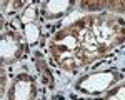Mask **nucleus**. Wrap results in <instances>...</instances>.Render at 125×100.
Listing matches in <instances>:
<instances>
[{"instance_id":"9","label":"nucleus","mask_w":125,"mask_h":100,"mask_svg":"<svg viewBox=\"0 0 125 100\" xmlns=\"http://www.w3.org/2000/svg\"><path fill=\"white\" fill-rule=\"evenodd\" d=\"M37 65H39V70L42 72V79H43V83L47 82L48 85L52 87V85H53V77L50 75V70H48V67H47V65H43L42 62H37Z\"/></svg>"},{"instance_id":"7","label":"nucleus","mask_w":125,"mask_h":100,"mask_svg":"<svg viewBox=\"0 0 125 100\" xmlns=\"http://www.w3.org/2000/svg\"><path fill=\"white\" fill-rule=\"evenodd\" d=\"M104 100H125V83H118L107 92Z\"/></svg>"},{"instance_id":"5","label":"nucleus","mask_w":125,"mask_h":100,"mask_svg":"<svg viewBox=\"0 0 125 100\" xmlns=\"http://www.w3.org/2000/svg\"><path fill=\"white\" fill-rule=\"evenodd\" d=\"M73 5V2L70 0H50V2H43L40 7V15L45 20H55L58 17H63L67 13L70 7Z\"/></svg>"},{"instance_id":"10","label":"nucleus","mask_w":125,"mask_h":100,"mask_svg":"<svg viewBox=\"0 0 125 100\" xmlns=\"http://www.w3.org/2000/svg\"><path fill=\"white\" fill-rule=\"evenodd\" d=\"M107 9L114 13H125V2H107Z\"/></svg>"},{"instance_id":"8","label":"nucleus","mask_w":125,"mask_h":100,"mask_svg":"<svg viewBox=\"0 0 125 100\" xmlns=\"http://www.w3.org/2000/svg\"><path fill=\"white\" fill-rule=\"evenodd\" d=\"M78 5L82 10H87V12H98V10L107 9V2H80Z\"/></svg>"},{"instance_id":"4","label":"nucleus","mask_w":125,"mask_h":100,"mask_svg":"<svg viewBox=\"0 0 125 100\" xmlns=\"http://www.w3.org/2000/svg\"><path fill=\"white\" fill-rule=\"evenodd\" d=\"M37 97V85L35 79L29 73H19L12 80L7 100H35Z\"/></svg>"},{"instance_id":"1","label":"nucleus","mask_w":125,"mask_h":100,"mask_svg":"<svg viewBox=\"0 0 125 100\" xmlns=\"http://www.w3.org/2000/svg\"><path fill=\"white\" fill-rule=\"evenodd\" d=\"M125 42V20L112 13L87 15L58 30L48 49L62 70H77Z\"/></svg>"},{"instance_id":"3","label":"nucleus","mask_w":125,"mask_h":100,"mask_svg":"<svg viewBox=\"0 0 125 100\" xmlns=\"http://www.w3.org/2000/svg\"><path fill=\"white\" fill-rule=\"evenodd\" d=\"M0 47H2V52H0L2 62L3 63H12V62H15L22 57L25 43H23V39H22V35L19 32L3 30L2 39H0Z\"/></svg>"},{"instance_id":"6","label":"nucleus","mask_w":125,"mask_h":100,"mask_svg":"<svg viewBox=\"0 0 125 100\" xmlns=\"http://www.w3.org/2000/svg\"><path fill=\"white\" fill-rule=\"evenodd\" d=\"M22 23L25 27V35L29 43H35L39 39V27H37V9L29 7L27 12L22 15Z\"/></svg>"},{"instance_id":"2","label":"nucleus","mask_w":125,"mask_h":100,"mask_svg":"<svg viewBox=\"0 0 125 100\" xmlns=\"http://www.w3.org/2000/svg\"><path fill=\"white\" fill-rule=\"evenodd\" d=\"M118 80V73L115 72H94L78 80L77 90L85 92L88 95H97L108 90Z\"/></svg>"}]
</instances>
